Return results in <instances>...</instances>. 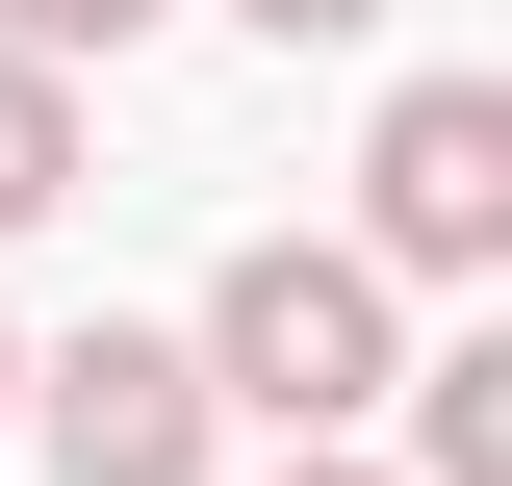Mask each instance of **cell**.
<instances>
[{"instance_id": "cell-4", "label": "cell", "mask_w": 512, "mask_h": 486, "mask_svg": "<svg viewBox=\"0 0 512 486\" xmlns=\"http://www.w3.org/2000/svg\"><path fill=\"white\" fill-rule=\"evenodd\" d=\"M410 410V486H512V333H436V359H384Z\"/></svg>"}, {"instance_id": "cell-2", "label": "cell", "mask_w": 512, "mask_h": 486, "mask_svg": "<svg viewBox=\"0 0 512 486\" xmlns=\"http://www.w3.org/2000/svg\"><path fill=\"white\" fill-rule=\"evenodd\" d=\"M359 256H384V282H487V256H512V77H410V103H384Z\"/></svg>"}, {"instance_id": "cell-7", "label": "cell", "mask_w": 512, "mask_h": 486, "mask_svg": "<svg viewBox=\"0 0 512 486\" xmlns=\"http://www.w3.org/2000/svg\"><path fill=\"white\" fill-rule=\"evenodd\" d=\"M282 486H410V461H359V435H282Z\"/></svg>"}, {"instance_id": "cell-6", "label": "cell", "mask_w": 512, "mask_h": 486, "mask_svg": "<svg viewBox=\"0 0 512 486\" xmlns=\"http://www.w3.org/2000/svg\"><path fill=\"white\" fill-rule=\"evenodd\" d=\"M154 26H180V0H0V52H52V77L77 52H154Z\"/></svg>"}, {"instance_id": "cell-5", "label": "cell", "mask_w": 512, "mask_h": 486, "mask_svg": "<svg viewBox=\"0 0 512 486\" xmlns=\"http://www.w3.org/2000/svg\"><path fill=\"white\" fill-rule=\"evenodd\" d=\"M52 205H77V77L0 52V231H52Z\"/></svg>"}, {"instance_id": "cell-3", "label": "cell", "mask_w": 512, "mask_h": 486, "mask_svg": "<svg viewBox=\"0 0 512 486\" xmlns=\"http://www.w3.org/2000/svg\"><path fill=\"white\" fill-rule=\"evenodd\" d=\"M0 410L52 435V486H205V359H180V333H128V307H103V333H52Z\"/></svg>"}, {"instance_id": "cell-9", "label": "cell", "mask_w": 512, "mask_h": 486, "mask_svg": "<svg viewBox=\"0 0 512 486\" xmlns=\"http://www.w3.org/2000/svg\"><path fill=\"white\" fill-rule=\"evenodd\" d=\"M0 384H26V333H0Z\"/></svg>"}, {"instance_id": "cell-8", "label": "cell", "mask_w": 512, "mask_h": 486, "mask_svg": "<svg viewBox=\"0 0 512 486\" xmlns=\"http://www.w3.org/2000/svg\"><path fill=\"white\" fill-rule=\"evenodd\" d=\"M256 26H282V52H333V26H384V0H256Z\"/></svg>"}, {"instance_id": "cell-1", "label": "cell", "mask_w": 512, "mask_h": 486, "mask_svg": "<svg viewBox=\"0 0 512 486\" xmlns=\"http://www.w3.org/2000/svg\"><path fill=\"white\" fill-rule=\"evenodd\" d=\"M205 410H282V435H359L384 410V359H410V333H384V256L359 231H256L231 282H205Z\"/></svg>"}]
</instances>
